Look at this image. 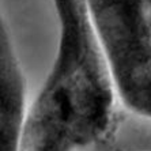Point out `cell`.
<instances>
[{"label":"cell","instance_id":"3","mask_svg":"<svg viewBox=\"0 0 151 151\" xmlns=\"http://www.w3.org/2000/svg\"><path fill=\"white\" fill-rule=\"evenodd\" d=\"M1 151H19L26 120V82L8 30L1 23L0 53Z\"/></svg>","mask_w":151,"mask_h":151},{"label":"cell","instance_id":"2","mask_svg":"<svg viewBox=\"0 0 151 151\" xmlns=\"http://www.w3.org/2000/svg\"><path fill=\"white\" fill-rule=\"evenodd\" d=\"M120 99L151 119V0H86Z\"/></svg>","mask_w":151,"mask_h":151},{"label":"cell","instance_id":"1","mask_svg":"<svg viewBox=\"0 0 151 151\" xmlns=\"http://www.w3.org/2000/svg\"><path fill=\"white\" fill-rule=\"evenodd\" d=\"M55 7L57 53L27 110L19 151H75L116 128L120 95L86 0H55Z\"/></svg>","mask_w":151,"mask_h":151}]
</instances>
